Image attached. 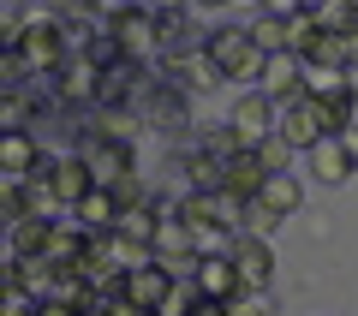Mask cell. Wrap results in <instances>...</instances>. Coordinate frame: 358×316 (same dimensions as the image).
Returning a JSON list of instances; mask_svg holds the SVG:
<instances>
[{
  "label": "cell",
  "mask_w": 358,
  "mask_h": 316,
  "mask_svg": "<svg viewBox=\"0 0 358 316\" xmlns=\"http://www.w3.org/2000/svg\"><path fill=\"white\" fill-rule=\"evenodd\" d=\"M203 48H209V60H215L227 78H251V84L263 78V60H268V54L257 48V36H251V30L221 24V30H209V36H203Z\"/></svg>",
  "instance_id": "cell-1"
},
{
  "label": "cell",
  "mask_w": 358,
  "mask_h": 316,
  "mask_svg": "<svg viewBox=\"0 0 358 316\" xmlns=\"http://www.w3.org/2000/svg\"><path fill=\"white\" fill-rule=\"evenodd\" d=\"M108 30H114L120 54L138 66H162V18H155V6H131V13L108 18Z\"/></svg>",
  "instance_id": "cell-2"
},
{
  "label": "cell",
  "mask_w": 358,
  "mask_h": 316,
  "mask_svg": "<svg viewBox=\"0 0 358 316\" xmlns=\"http://www.w3.org/2000/svg\"><path fill=\"white\" fill-rule=\"evenodd\" d=\"M72 150L90 161L96 185H114L120 173H131V167H138V161H131V143H120V138H102L96 126H84V131H78V143H72Z\"/></svg>",
  "instance_id": "cell-3"
},
{
  "label": "cell",
  "mask_w": 358,
  "mask_h": 316,
  "mask_svg": "<svg viewBox=\"0 0 358 316\" xmlns=\"http://www.w3.org/2000/svg\"><path fill=\"white\" fill-rule=\"evenodd\" d=\"M173 280H179V268L167 263V257H150V263H138V268H126V299H131V310H162L167 304V292H173Z\"/></svg>",
  "instance_id": "cell-4"
},
{
  "label": "cell",
  "mask_w": 358,
  "mask_h": 316,
  "mask_svg": "<svg viewBox=\"0 0 358 316\" xmlns=\"http://www.w3.org/2000/svg\"><path fill=\"white\" fill-rule=\"evenodd\" d=\"M257 89H263L275 108H287V101H305L310 84H305V60L299 54H268L263 60V78H257Z\"/></svg>",
  "instance_id": "cell-5"
},
{
  "label": "cell",
  "mask_w": 358,
  "mask_h": 316,
  "mask_svg": "<svg viewBox=\"0 0 358 316\" xmlns=\"http://www.w3.org/2000/svg\"><path fill=\"white\" fill-rule=\"evenodd\" d=\"M275 131H281L287 143H293L299 155L310 150V143H322V138H334L329 126H322V114H317V101H287V108H275Z\"/></svg>",
  "instance_id": "cell-6"
},
{
  "label": "cell",
  "mask_w": 358,
  "mask_h": 316,
  "mask_svg": "<svg viewBox=\"0 0 358 316\" xmlns=\"http://www.w3.org/2000/svg\"><path fill=\"white\" fill-rule=\"evenodd\" d=\"M162 66H167V78H173V84L185 89V96H209V89H221V78H227L215 60H209V48H203V42H197L192 54H173V60H162Z\"/></svg>",
  "instance_id": "cell-7"
},
{
  "label": "cell",
  "mask_w": 358,
  "mask_h": 316,
  "mask_svg": "<svg viewBox=\"0 0 358 316\" xmlns=\"http://www.w3.org/2000/svg\"><path fill=\"white\" fill-rule=\"evenodd\" d=\"M54 84H60V101H66V108H90L96 89H102V66L90 60L84 48H72V60L54 72Z\"/></svg>",
  "instance_id": "cell-8"
},
{
  "label": "cell",
  "mask_w": 358,
  "mask_h": 316,
  "mask_svg": "<svg viewBox=\"0 0 358 316\" xmlns=\"http://www.w3.org/2000/svg\"><path fill=\"white\" fill-rule=\"evenodd\" d=\"M192 275H197V287H203L209 299L221 304V310H227V304L245 292V275H239V263H233V251H221V257H197Z\"/></svg>",
  "instance_id": "cell-9"
},
{
  "label": "cell",
  "mask_w": 358,
  "mask_h": 316,
  "mask_svg": "<svg viewBox=\"0 0 358 316\" xmlns=\"http://www.w3.org/2000/svg\"><path fill=\"white\" fill-rule=\"evenodd\" d=\"M227 126H233V138H239L245 150H257V143L275 131V101H268L263 89H251V96L233 101V120H227Z\"/></svg>",
  "instance_id": "cell-10"
},
{
  "label": "cell",
  "mask_w": 358,
  "mask_h": 316,
  "mask_svg": "<svg viewBox=\"0 0 358 316\" xmlns=\"http://www.w3.org/2000/svg\"><path fill=\"white\" fill-rule=\"evenodd\" d=\"M233 263H239L245 287H268V280H275V251H268V239L251 233V227L233 233Z\"/></svg>",
  "instance_id": "cell-11"
},
{
  "label": "cell",
  "mask_w": 358,
  "mask_h": 316,
  "mask_svg": "<svg viewBox=\"0 0 358 316\" xmlns=\"http://www.w3.org/2000/svg\"><path fill=\"white\" fill-rule=\"evenodd\" d=\"M310 173L322 179V185H346V179L358 173L352 167V150H346V138H322V143H310Z\"/></svg>",
  "instance_id": "cell-12"
},
{
  "label": "cell",
  "mask_w": 358,
  "mask_h": 316,
  "mask_svg": "<svg viewBox=\"0 0 358 316\" xmlns=\"http://www.w3.org/2000/svg\"><path fill=\"white\" fill-rule=\"evenodd\" d=\"M42 143H36V131L30 126H18V131H0V173H13V179H24L30 167L42 161Z\"/></svg>",
  "instance_id": "cell-13"
},
{
  "label": "cell",
  "mask_w": 358,
  "mask_h": 316,
  "mask_svg": "<svg viewBox=\"0 0 358 316\" xmlns=\"http://www.w3.org/2000/svg\"><path fill=\"white\" fill-rule=\"evenodd\" d=\"M179 167H185V185H192V191H215V185H227V155H215L209 143H192Z\"/></svg>",
  "instance_id": "cell-14"
},
{
  "label": "cell",
  "mask_w": 358,
  "mask_h": 316,
  "mask_svg": "<svg viewBox=\"0 0 358 316\" xmlns=\"http://www.w3.org/2000/svg\"><path fill=\"white\" fill-rule=\"evenodd\" d=\"M72 215L84 221L90 233H114V227H120V197H114V185H90L84 203H78Z\"/></svg>",
  "instance_id": "cell-15"
},
{
  "label": "cell",
  "mask_w": 358,
  "mask_h": 316,
  "mask_svg": "<svg viewBox=\"0 0 358 316\" xmlns=\"http://www.w3.org/2000/svg\"><path fill=\"white\" fill-rule=\"evenodd\" d=\"M90 245H96V233H90L84 227V221H54V239H48V257H54V263H60V268H72V263H84V251H90Z\"/></svg>",
  "instance_id": "cell-16"
},
{
  "label": "cell",
  "mask_w": 358,
  "mask_h": 316,
  "mask_svg": "<svg viewBox=\"0 0 358 316\" xmlns=\"http://www.w3.org/2000/svg\"><path fill=\"white\" fill-rule=\"evenodd\" d=\"M48 239H54V221L48 215H24V221L6 227V257H42Z\"/></svg>",
  "instance_id": "cell-17"
},
{
  "label": "cell",
  "mask_w": 358,
  "mask_h": 316,
  "mask_svg": "<svg viewBox=\"0 0 358 316\" xmlns=\"http://www.w3.org/2000/svg\"><path fill=\"white\" fill-rule=\"evenodd\" d=\"M263 179H268V161H263L257 150H233V155H227V185L239 191V197H257Z\"/></svg>",
  "instance_id": "cell-18"
},
{
  "label": "cell",
  "mask_w": 358,
  "mask_h": 316,
  "mask_svg": "<svg viewBox=\"0 0 358 316\" xmlns=\"http://www.w3.org/2000/svg\"><path fill=\"white\" fill-rule=\"evenodd\" d=\"M257 203H268V209L287 221L299 203H305V185L293 179V167H287V173H268V179H263V191H257Z\"/></svg>",
  "instance_id": "cell-19"
},
{
  "label": "cell",
  "mask_w": 358,
  "mask_h": 316,
  "mask_svg": "<svg viewBox=\"0 0 358 316\" xmlns=\"http://www.w3.org/2000/svg\"><path fill=\"white\" fill-rule=\"evenodd\" d=\"M251 36H257V48H263V54H293V24H287L281 13H263L251 24Z\"/></svg>",
  "instance_id": "cell-20"
},
{
  "label": "cell",
  "mask_w": 358,
  "mask_h": 316,
  "mask_svg": "<svg viewBox=\"0 0 358 316\" xmlns=\"http://www.w3.org/2000/svg\"><path fill=\"white\" fill-rule=\"evenodd\" d=\"M317 24L334 30V36L358 30V0H322V6H317Z\"/></svg>",
  "instance_id": "cell-21"
},
{
  "label": "cell",
  "mask_w": 358,
  "mask_h": 316,
  "mask_svg": "<svg viewBox=\"0 0 358 316\" xmlns=\"http://www.w3.org/2000/svg\"><path fill=\"white\" fill-rule=\"evenodd\" d=\"M299 60H305V66H346V48H341V36H334V30H317V36H310V48L299 54Z\"/></svg>",
  "instance_id": "cell-22"
},
{
  "label": "cell",
  "mask_w": 358,
  "mask_h": 316,
  "mask_svg": "<svg viewBox=\"0 0 358 316\" xmlns=\"http://www.w3.org/2000/svg\"><path fill=\"white\" fill-rule=\"evenodd\" d=\"M30 126V89H0V131Z\"/></svg>",
  "instance_id": "cell-23"
},
{
  "label": "cell",
  "mask_w": 358,
  "mask_h": 316,
  "mask_svg": "<svg viewBox=\"0 0 358 316\" xmlns=\"http://www.w3.org/2000/svg\"><path fill=\"white\" fill-rule=\"evenodd\" d=\"M257 155H263V161H268V173H287V167H293V155H299V150H293V143L281 138V131H268V138L257 143Z\"/></svg>",
  "instance_id": "cell-24"
},
{
  "label": "cell",
  "mask_w": 358,
  "mask_h": 316,
  "mask_svg": "<svg viewBox=\"0 0 358 316\" xmlns=\"http://www.w3.org/2000/svg\"><path fill=\"white\" fill-rule=\"evenodd\" d=\"M114 197H120V209H131V203H150V185H143V173H138V167L114 179Z\"/></svg>",
  "instance_id": "cell-25"
},
{
  "label": "cell",
  "mask_w": 358,
  "mask_h": 316,
  "mask_svg": "<svg viewBox=\"0 0 358 316\" xmlns=\"http://www.w3.org/2000/svg\"><path fill=\"white\" fill-rule=\"evenodd\" d=\"M48 6L60 18H102V13H96V0H48Z\"/></svg>",
  "instance_id": "cell-26"
},
{
  "label": "cell",
  "mask_w": 358,
  "mask_h": 316,
  "mask_svg": "<svg viewBox=\"0 0 358 316\" xmlns=\"http://www.w3.org/2000/svg\"><path fill=\"white\" fill-rule=\"evenodd\" d=\"M131 6H150V0H96V13H102V24H108V18H120V13H131Z\"/></svg>",
  "instance_id": "cell-27"
},
{
  "label": "cell",
  "mask_w": 358,
  "mask_h": 316,
  "mask_svg": "<svg viewBox=\"0 0 358 316\" xmlns=\"http://www.w3.org/2000/svg\"><path fill=\"white\" fill-rule=\"evenodd\" d=\"M257 6H263V13H281V18H293V13H305V6H299V0H257Z\"/></svg>",
  "instance_id": "cell-28"
},
{
  "label": "cell",
  "mask_w": 358,
  "mask_h": 316,
  "mask_svg": "<svg viewBox=\"0 0 358 316\" xmlns=\"http://www.w3.org/2000/svg\"><path fill=\"white\" fill-rule=\"evenodd\" d=\"M185 6H192V13H203V18H215V13H227L233 0H185Z\"/></svg>",
  "instance_id": "cell-29"
},
{
  "label": "cell",
  "mask_w": 358,
  "mask_h": 316,
  "mask_svg": "<svg viewBox=\"0 0 358 316\" xmlns=\"http://www.w3.org/2000/svg\"><path fill=\"white\" fill-rule=\"evenodd\" d=\"M341 48H346V66H352V60H358V30H346V36H341Z\"/></svg>",
  "instance_id": "cell-30"
},
{
  "label": "cell",
  "mask_w": 358,
  "mask_h": 316,
  "mask_svg": "<svg viewBox=\"0 0 358 316\" xmlns=\"http://www.w3.org/2000/svg\"><path fill=\"white\" fill-rule=\"evenodd\" d=\"M346 89H358V60H352V66H346Z\"/></svg>",
  "instance_id": "cell-31"
},
{
  "label": "cell",
  "mask_w": 358,
  "mask_h": 316,
  "mask_svg": "<svg viewBox=\"0 0 358 316\" xmlns=\"http://www.w3.org/2000/svg\"><path fill=\"white\" fill-rule=\"evenodd\" d=\"M299 6H305V13H317V6H322V0H299Z\"/></svg>",
  "instance_id": "cell-32"
}]
</instances>
